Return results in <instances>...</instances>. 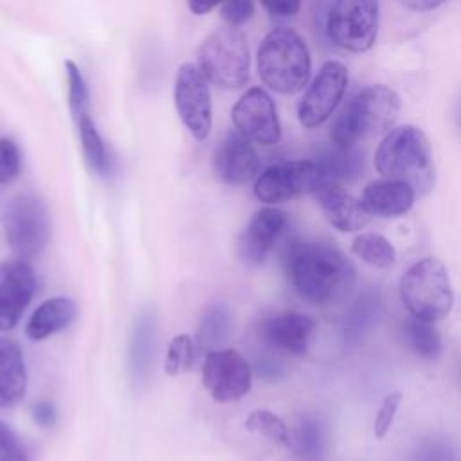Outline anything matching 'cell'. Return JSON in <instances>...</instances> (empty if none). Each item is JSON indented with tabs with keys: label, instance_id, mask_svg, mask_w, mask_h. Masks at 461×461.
Wrapping results in <instances>:
<instances>
[{
	"label": "cell",
	"instance_id": "obj_1",
	"mask_svg": "<svg viewBox=\"0 0 461 461\" xmlns=\"http://www.w3.org/2000/svg\"><path fill=\"white\" fill-rule=\"evenodd\" d=\"M285 270L295 292L313 304L330 301L353 279L348 258L324 240H295L286 249Z\"/></svg>",
	"mask_w": 461,
	"mask_h": 461
},
{
	"label": "cell",
	"instance_id": "obj_2",
	"mask_svg": "<svg viewBox=\"0 0 461 461\" xmlns=\"http://www.w3.org/2000/svg\"><path fill=\"white\" fill-rule=\"evenodd\" d=\"M375 167L384 178L411 185L416 196H423L434 187L430 142L412 124H403L385 133L375 151Z\"/></svg>",
	"mask_w": 461,
	"mask_h": 461
},
{
	"label": "cell",
	"instance_id": "obj_3",
	"mask_svg": "<svg viewBox=\"0 0 461 461\" xmlns=\"http://www.w3.org/2000/svg\"><path fill=\"white\" fill-rule=\"evenodd\" d=\"M398 94L385 85H371L357 92L331 124V142L353 148L358 140L393 130L400 113Z\"/></svg>",
	"mask_w": 461,
	"mask_h": 461
},
{
	"label": "cell",
	"instance_id": "obj_4",
	"mask_svg": "<svg viewBox=\"0 0 461 461\" xmlns=\"http://www.w3.org/2000/svg\"><path fill=\"white\" fill-rule=\"evenodd\" d=\"M261 81L277 94H295L310 79L312 59L304 40L288 27L270 31L256 54Z\"/></svg>",
	"mask_w": 461,
	"mask_h": 461
},
{
	"label": "cell",
	"instance_id": "obj_5",
	"mask_svg": "<svg viewBox=\"0 0 461 461\" xmlns=\"http://www.w3.org/2000/svg\"><path fill=\"white\" fill-rule=\"evenodd\" d=\"M400 299L412 317L430 322L445 319L454 304L447 267L436 258L411 265L400 279Z\"/></svg>",
	"mask_w": 461,
	"mask_h": 461
},
{
	"label": "cell",
	"instance_id": "obj_6",
	"mask_svg": "<svg viewBox=\"0 0 461 461\" xmlns=\"http://www.w3.org/2000/svg\"><path fill=\"white\" fill-rule=\"evenodd\" d=\"M198 67L207 81L223 90H238L250 76V54L245 36L232 25L212 31L198 49Z\"/></svg>",
	"mask_w": 461,
	"mask_h": 461
},
{
	"label": "cell",
	"instance_id": "obj_7",
	"mask_svg": "<svg viewBox=\"0 0 461 461\" xmlns=\"http://www.w3.org/2000/svg\"><path fill=\"white\" fill-rule=\"evenodd\" d=\"M4 234L9 249L20 258H34L50 240V216L43 200L23 193L13 196L4 209Z\"/></svg>",
	"mask_w": 461,
	"mask_h": 461
},
{
	"label": "cell",
	"instance_id": "obj_8",
	"mask_svg": "<svg viewBox=\"0 0 461 461\" xmlns=\"http://www.w3.org/2000/svg\"><path fill=\"white\" fill-rule=\"evenodd\" d=\"M326 32L344 50H369L378 34V0H335L328 13Z\"/></svg>",
	"mask_w": 461,
	"mask_h": 461
},
{
	"label": "cell",
	"instance_id": "obj_9",
	"mask_svg": "<svg viewBox=\"0 0 461 461\" xmlns=\"http://www.w3.org/2000/svg\"><path fill=\"white\" fill-rule=\"evenodd\" d=\"M324 180L319 162L285 160L267 167L254 184V194L267 205H276L295 196L313 193Z\"/></svg>",
	"mask_w": 461,
	"mask_h": 461
},
{
	"label": "cell",
	"instance_id": "obj_10",
	"mask_svg": "<svg viewBox=\"0 0 461 461\" xmlns=\"http://www.w3.org/2000/svg\"><path fill=\"white\" fill-rule=\"evenodd\" d=\"M175 108L196 140H203L212 128V103L209 81L194 63H184L175 79Z\"/></svg>",
	"mask_w": 461,
	"mask_h": 461
},
{
	"label": "cell",
	"instance_id": "obj_11",
	"mask_svg": "<svg viewBox=\"0 0 461 461\" xmlns=\"http://www.w3.org/2000/svg\"><path fill=\"white\" fill-rule=\"evenodd\" d=\"M65 72H67V83H68V106L79 133L83 155L97 175H108L110 171V157L108 149L104 146V140L101 139L92 115H90V94L86 81L79 70V67L72 61H65Z\"/></svg>",
	"mask_w": 461,
	"mask_h": 461
},
{
	"label": "cell",
	"instance_id": "obj_12",
	"mask_svg": "<svg viewBox=\"0 0 461 461\" xmlns=\"http://www.w3.org/2000/svg\"><path fill=\"white\" fill-rule=\"evenodd\" d=\"M202 380L214 402L232 403L250 391L252 369L234 349H211L203 358Z\"/></svg>",
	"mask_w": 461,
	"mask_h": 461
},
{
	"label": "cell",
	"instance_id": "obj_13",
	"mask_svg": "<svg viewBox=\"0 0 461 461\" xmlns=\"http://www.w3.org/2000/svg\"><path fill=\"white\" fill-rule=\"evenodd\" d=\"M348 86V68L340 61H326L297 106V117L308 130L326 122L342 101Z\"/></svg>",
	"mask_w": 461,
	"mask_h": 461
},
{
	"label": "cell",
	"instance_id": "obj_14",
	"mask_svg": "<svg viewBox=\"0 0 461 461\" xmlns=\"http://www.w3.org/2000/svg\"><path fill=\"white\" fill-rule=\"evenodd\" d=\"M234 130L261 146H274L281 139V124L272 97L259 86L249 88L232 106Z\"/></svg>",
	"mask_w": 461,
	"mask_h": 461
},
{
	"label": "cell",
	"instance_id": "obj_15",
	"mask_svg": "<svg viewBox=\"0 0 461 461\" xmlns=\"http://www.w3.org/2000/svg\"><path fill=\"white\" fill-rule=\"evenodd\" d=\"M36 290V276L22 259L0 261V331L13 330Z\"/></svg>",
	"mask_w": 461,
	"mask_h": 461
},
{
	"label": "cell",
	"instance_id": "obj_16",
	"mask_svg": "<svg viewBox=\"0 0 461 461\" xmlns=\"http://www.w3.org/2000/svg\"><path fill=\"white\" fill-rule=\"evenodd\" d=\"M212 167L220 182L229 185L252 180L259 167V158L252 140H249L238 130H229L214 151Z\"/></svg>",
	"mask_w": 461,
	"mask_h": 461
},
{
	"label": "cell",
	"instance_id": "obj_17",
	"mask_svg": "<svg viewBox=\"0 0 461 461\" xmlns=\"http://www.w3.org/2000/svg\"><path fill=\"white\" fill-rule=\"evenodd\" d=\"M286 225V214L281 209L265 207L252 214L249 225L238 238V256L249 265H261L270 249L274 247L277 236Z\"/></svg>",
	"mask_w": 461,
	"mask_h": 461
},
{
	"label": "cell",
	"instance_id": "obj_18",
	"mask_svg": "<svg viewBox=\"0 0 461 461\" xmlns=\"http://www.w3.org/2000/svg\"><path fill=\"white\" fill-rule=\"evenodd\" d=\"M313 194L328 221L340 232H357L371 220L362 200L349 194L339 182L322 180Z\"/></svg>",
	"mask_w": 461,
	"mask_h": 461
},
{
	"label": "cell",
	"instance_id": "obj_19",
	"mask_svg": "<svg viewBox=\"0 0 461 461\" xmlns=\"http://www.w3.org/2000/svg\"><path fill=\"white\" fill-rule=\"evenodd\" d=\"M315 331V321L299 312L270 315L261 324V337L267 344L290 355H304Z\"/></svg>",
	"mask_w": 461,
	"mask_h": 461
},
{
	"label": "cell",
	"instance_id": "obj_20",
	"mask_svg": "<svg viewBox=\"0 0 461 461\" xmlns=\"http://www.w3.org/2000/svg\"><path fill=\"white\" fill-rule=\"evenodd\" d=\"M416 193L411 185L400 180H375L369 182L362 191V203L371 212V216L396 218L412 207Z\"/></svg>",
	"mask_w": 461,
	"mask_h": 461
},
{
	"label": "cell",
	"instance_id": "obj_21",
	"mask_svg": "<svg viewBox=\"0 0 461 461\" xmlns=\"http://www.w3.org/2000/svg\"><path fill=\"white\" fill-rule=\"evenodd\" d=\"M77 315L76 303L68 297H52L43 301L29 317L25 335L31 340H45L68 328Z\"/></svg>",
	"mask_w": 461,
	"mask_h": 461
},
{
	"label": "cell",
	"instance_id": "obj_22",
	"mask_svg": "<svg viewBox=\"0 0 461 461\" xmlns=\"http://www.w3.org/2000/svg\"><path fill=\"white\" fill-rule=\"evenodd\" d=\"M27 391V373L20 346L0 337V407L18 403Z\"/></svg>",
	"mask_w": 461,
	"mask_h": 461
},
{
	"label": "cell",
	"instance_id": "obj_23",
	"mask_svg": "<svg viewBox=\"0 0 461 461\" xmlns=\"http://www.w3.org/2000/svg\"><path fill=\"white\" fill-rule=\"evenodd\" d=\"M405 339L418 357L425 360H436L441 357L443 342L434 322L411 315L405 322Z\"/></svg>",
	"mask_w": 461,
	"mask_h": 461
},
{
	"label": "cell",
	"instance_id": "obj_24",
	"mask_svg": "<svg viewBox=\"0 0 461 461\" xmlns=\"http://www.w3.org/2000/svg\"><path fill=\"white\" fill-rule=\"evenodd\" d=\"M351 250L364 263L376 268H389L396 261V252L393 243L378 232H364L358 234L351 241Z\"/></svg>",
	"mask_w": 461,
	"mask_h": 461
},
{
	"label": "cell",
	"instance_id": "obj_25",
	"mask_svg": "<svg viewBox=\"0 0 461 461\" xmlns=\"http://www.w3.org/2000/svg\"><path fill=\"white\" fill-rule=\"evenodd\" d=\"M245 429L249 432H256L267 439H270L276 445L281 447H290V434L286 423L274 412L258 409L250 412L245 420Z\"/></svg>",
	"mask_w": 461,
	"mask_h": 461
},
{
	"label": "cell",
	"instance_id": "obj_26",
	"mask_svg": "<svg viewBox=\"0 0 461 461\" xmlns=\"http://www.w3.org/2000/svg\"><path fill=\"white\" fill-rule=\"evenodd\" d=\"M319 166L322 169L324 180L339 182L344 178H353L362 167V160L353 148L335 146V149L322 162H319Z\"/></svg>",
	"mask_w": 461,
	"mask_h": 461
},
{
	"label": "cell",
	"instance_id": "obj_27",
	"mask_svg": "<svg viewBox=\"0 0 461 461\" xmlns=\"http://www.w3.org/2000/svg\"><path fill=\"white\" fill-rule=\"evenodd\" d=\"M194 364V340L187 333L175 335L167 346L164 371L169 376H176L189 371Z\"/></svg>",
	"mask_w": 461,
	"mask_h": 461
},
{
	"label": "cell",
	"instance_id": "obj_28",
	"mask_svg": "<svg viewBox=\"0 0 461 461\" xmlns=\"http://www.w3.org/2000/svg\"><path fill=\"white\" fill-rule=\"evenodd\" d=\"M295 454L304 461H317L322 454V436L321 427L313 420H303L297 425L294 441H290Z\"/></svg>",
	"mask_w": 461,
	"mask_h": 461
},
{
	"label": "cell",
	"instance_id": "obj_29",
	"mask_svg": "<svg viewBox=\"0 0 461 461\" xmlns=\"http://www.w3.org/2000/svg\"><path fill=\"white\" fill-rule=\"evenodd\" d=\"M229 333V313L223 306H212L200 326L198 339L205 346H216L225 340Z\"/></svg>",
	"mask_w": 461,
	"mask_h": 461
},
{
	"label": "cell",
	"instance_id": "obj_30",
	"mask_svg": "<svg viewBox=\"0 0 461 461\" xmlns=\"http://www.w3.org/2000/svg\"><path fill=\"white\" fill-rule=\"evenodd\" d=\"M149 319H140L139 324L135 326V335H133V346H131V366L133 371L139 375H142L148 369L149 364V357H151V326H149Z\"/></svg>",
	"mask_w": 461,
	"mask_h": 461
},
{
	"label": "cell",
	"instance_id": "obj_31",
	"mask_svg": "<svg viewBox=\"0 0 461 461\" xmlns=\"http://www.w3.org/2000/svg\"><path fill=\"white\" fill-rule=\"evenodd\" d=\"M22 169V153L14 140L0 137V184L13 182Z\"/></svg>",
	"mask_w": 461,
	"mask_h": 461
},
{
	"label": "cell",
	"instance_id": "obj_32",
	"mask_svg": "<svg viewBox=\"0 0 461 461\" xmlns=\"http://www.w3.org/2000/svg\"><path fill=\"white\" fill-rule=\"evenodd\" d=\"M400 405H402V394L398 391L389 393V394L384 396V400L380 403V409L376 412V418H375V425H373L375 436L378 439H384L387 436V432L391 430Z\"/></svg>",
	"mask_w": 461,
	"mask_h": 461
},
{
	"label": "cell",
	"instance_id": "obj_33",
	"mask_svg": "<svg viewBox=\"0 0 461 461\" xmlns=\"http://www.w3.org/2000/svg\"><path fill=\"white\" fill-rule=\"evenodd\" d=\"M220 14L227 25L240 27L254 16V0H223Z\"/></svg>",
	"mask_w": 461,
	"mask_h": 461
},
{
	"label": "cell",
	"instance_id": "obj_34",
	"mask_svg": "<svg viewBox=\"0 0 461 461\" xmlns=\"http://www.w3.org/2000/svg\"><path fill=\"white\" fill-rule=\"evenodd\" d=\"M0 461H27L25 450L13 429L0 420Z\"/></svg>",
	"mask_w": 461,
	"mask_h": 461
},
{
	"label": "cell",
	"instance_id": "obj_35",
	"mask_svg": "<svg viewBox=\"0 0 461 461\" xmlns=\"http://www.w3.org/2000/svg\"><path fill=\"white\" fill-rule=\"evenodd\" d=\"M373 310V304L367 303V301H358L357 306L353 308V312L349 313L346 324H344V333H348L349 337L357 339L362 330H364V322L369 321V312Z\"/></svg>",
	"mask_w": 461,
	"mask_h": 461
},
{
	"label": "cell",
	"instance_id": "obj_36",
	"mask_svg": "<svg viewBox=\"0 0 461 461\" xmlns=\"http://www.w3.org/2000/svg\"><path fill=\"white\" fill-rule=\"evenodd\" d=\"M261 5L272 14V16H294L299 7L301 0H259Z\"/></svg>",
	"mask_w": 461,
	"mask_h": 461
},
{
	"label": "cell",
	"instance_id": "obj_37",
	"mask_svg": "<svg viewBox=\"0 0 461 461\" xmlns=\"http://www.w3.org/2000/svg\"><path fill=\"white\" fill-rule=\"evenodd\" d=\"M32 420L40 427H52L56 423V409L50 402L41 400L32 405Z\"/></svg>",
	"mask_w": 461,
	"mask_h": 461
},
{
	"label": "cell",
	"instance_id": "obj_38",
	"mask_svg": "<svg viewBox=\"0 0 461 461\" xmlns=\"http://www.w3.org/2000/svg\"><path fill=\"white\" fill-rule=\"evenodd\" d=\"M400 5H403L409 11L414 13H427L436 7H439L445 0H396Z\"/></svg>",
	"mask_w": 461,
	"mask_h": 461
},
{
	"label": "cell",
	"instance_id": "obj_39",
	"mask_svg": "<svg viewBox=\"0 0 461 461\" xmlns=\"http://www.w3.org/2000/svg\"><path fill=\"white\" fill-rule=\"evenodd\" d=\"M220 4H223V0H187V7L193 14H205Z\"/></svg>",
	"mask_w": 461,
	"mask_h": 461
},
{
	"label": "cell",
	"instance_id": "obj_40",
	"mask_svg": "<svg viewBox=\"0 0 461 461\" xmlns=\"http://www.w3.org/2000/svg\"><path fill=\"white\" fill-rule=\"evenodd\" d=\"M456 121H457V126H459V130H461V101H459V104H457V112H456Z\"/></svg>",
	"mask_w": 461,
	"mask_h": 461
}]
</instances>
